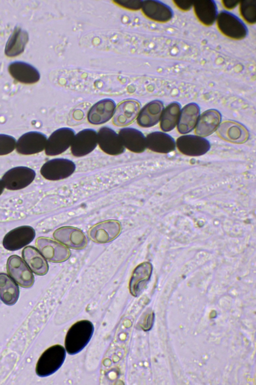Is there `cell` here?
<instances>
[{
  "label": "cell",
  "instance_id": "obj_17",
  "mask_svg": "<svg viewBox=\"0 0 256 385\" xmlns=\"http://www.w3.org/2000/svg\"><path fill=\"white\" fill-rule=\"evenodd\" d=\"M216 130L220 138L233 143H244L249 138V132L246 128L234 121H226L220 123Z\"/></svg>",
  "mask_w": 256,
  "mask_h": 385
},
{
  "label": "cell",
  "instance_id": "obj_32",
  "mask_svg": "<svg viewBox=\"0 0 256 385\" xmlns=\"http://www.w3.org/2000/svg\"><path fill=\"white\" fill-rule=\"evenodd\" d=\"M238 12L241 20L244 24L254 25L256 23V0H244L240 1Z\"/></svg>",
  "mask_w": 256,
  "mask_h": 385
},
{
  "label": "cell",
  "instance_id": "obj_19",
  "mask_svg": "<svg viewBox=\"0 0 256 385\" xmlns=\"http://www.w3.org/2000/svg\"><path fill=\"white\" fill-rule=\"evenodd\" d=\"M140 110V103L135 100H126L120 103L115 109L113 123L118 126L130 124L138 116Z\"/></svg>",
  "mask_w": 256,
  "mask_h": 385
},
{
  "label": "cell",
  "instance_id": "obj_12",
  "mask_svg": "<svg viewBox=\"0 0 256 385\" xmlns=\"http://www.w3.org/2000/svg\"><path fill=\"white\" fill-rule=\"evenodd\" d=\"M47 138L45 134L38 131L24 134L16 143L17 152L23 155L38 153L45 149Z\"/></svg>",
  "mask_w": 256,
  "mask_h": 385
},
{
  "label": "cell",
  "instance_id": "obj_36",
  "mask_svg": "<svg viewBox=\"0 0 256 385\" xmlns=\"http://www.w3.org/2000/svg\"><path fill=\"white\" fill-rule=\"evenodd\" d=\"M154 319V312H151L146 315L144 318L142 327L144 331H148L151 329L152 327Z\"/></svg>",
  "mask_w": 256,
  "mask_h": 385
},
{
  "label": "cell",
  "instance_id": "obj_21",
  "mask_svg": "<svg viewBox=\"0 0 256 385\" xmlns=\"http://www.w3.org/2000/svg\"><path fill=\"white\" fill-rule=\"evenodd\" d=\"M192 9L197 20L203 26L210 27L216 23L218 13L214 1L194 2Z\"/></svg>",
  "mask_w": 256,
  "mask_h": 385
},
{
  "label": "cell",
  "instance_id": "obj_4",
  "mask_svg": "<svg viewBox=\"0 0 256 385\" xmlns=\"http://www.w3.org/2000/svg\"><path fill=\"white\" fill-rule=\"evenodd\" d=\"M6 270L10 276L20 286L27 288L33 285L34 277L32 271L18 255H12L8 257Z\"/></svg>",
  "mask_w": 256,
  "mask_h": 385
},
{
  "label": "cell",
  "instance_id": "obj_28",
  "mask_svg": "<svg viewBox=\"0 0 256 385\" xmlns=\"http://www.w3.org/2000/svg\"><path fill=\"white\" fill-rule=\"evenodd\" d=\"M22 255L24 262L34 274L43 276L48 273V262L35 247L26 246L22 250Z\"/></svg>",
  "mask_w": 256,
  "mask_h": 385
},
{
  "label": "cell",
  "instance_id": "obj_25",
  "mask_svg": "<svg viewBox=\"0 0 256 385\" xmlns=\"http://www.w3.org/2000/svg\"><path fill=\"white\" fill-rule=\"evenodd\" d=\"M146 148L160 153H168L176 148V141L169 134L160 131L149 133L146 137Z\"/></svg>",
  "mask_w": 256,
  "mask_h": 385
},
{
  "label": "cell",
  "instance_id": "obj_22",
  "mask_svg": "<svg viewBox=\"0 0 256 385\" xmlns=\"http://www.w3.org/2000/svg\"><path fill=\"white\" fill-rule=\"evenodd\" d=\"M116 109L115 102L110 99H104L96 103L90 109L88 119L92 124L98 125L108 121Z\"/></svg>",
  "mask_w": 256,
  "mask_h": 385
},
{
  "label": "cell",
  "instance_id": "obj_9",
  "mask_svg": "<svg viewBox=\"0 0 256 385\" xmlns=\"http://www.w3.org/2000/svg\"><path fill=\"white\" fill-rule=\"evenodd\" d=\"M34 229L30 226H22L8 232L2 241L4 247L11 251L22 249L30 243L35 238Z\"/></svg>",
  "mask_w": 256,
  "mask_h": 385
},
{
  "label": "cell",
  "instance_id": "obj_2",
  "mask_svg": "<svg viewBox=\"0 0 256 385\" xmlns=\"http://www.w3.org/2000/svg\"><path fill=\"white\" fill-rule=\"evenodd\" d=\"M216 24L219 32L230 40H242L248 35V30L246 24L230 12L224 10L218 13Z\"/></svg>",
  "mask_w": 256,
  "mask_h": 385
},
{
  "label": "cell",
  "instance_id": "obj_26",
  "mask_svg": "<svg viewBox=\"0 0 256 385\" xmlns=\"http://www.w3.org/2000/svg\"><path fill=\"white\" fill-rule=\"evenodd\" d=\"M164 109V104L161 101L150 102L139 112L137 118L138 124L142 127L156 125L160 120Z\"/></svg>",
  "mask_w": 256,
  "mask_h": 385
},
{
  "label": "cell",
  "instance_id": "obj_34",
  "mask_svg": "<svg viewBox=\"0 0 256 385\" xmlns=\"http://www.w3.org/2000/svg\"><path fill=\"white\" fill-rule=\"evenodd\" d=\"M142 1L139 0H115L114 2L126 8L138 10L141 9Z\"/></svg>",
  "mask_w": 256,
  "mask_h": 385
},
{
  "label": "cell",
  "instance_id": "obj_30",
  "mask_svg": "<svg viewBox=\"0 0 256 385\" xmlns=\"http://www.w3.org/2000/svg\"><path fill=\"white\" fill-rule=\"evenodd\" d=\"M20 294L16 283L8 274L0 273V299L7 305H13L18 301Z\"/></svg>",
  "mask_w": 256,
  "mask_h": 385
},
{
  "label": "cell",
  "instance_id": "obj_24",
  "mask_svg": "<svg viewBox=\"0 0 256 385\" xmlns=\"http://www.w3.org/2000/svg\"><path fill=\"white\" fill-rule=\"evenodd\" d=\"M118 135L124 147L132 152L142 153L146 148V137L136 129L124 128L120 130Z\"/></svg>",
  "mask_w": 256,
  "mask_h": 385
},
{
  "label": "cell",
  "instance_id": "obj_3",
  "mask_svg": "<svg viewBox=\"0 0 256 385\" xmlns=\"http://www.w3.org/2000/svg\"><path fill=\"white\" fill-rule=\"evenodd\" d=\"M66 356V349L56 344L47 348L40 356L36 366L40 377H46L56 372L62 365Z\"/></svg>",
  "mask_w": 256,
  "mask_h": 385
},
{
  "label": "cell",
  "instance_id": "obj_29",
  "mask_svg": "<svg viewBox=\"0 0 256 385\" xmlns=\"http://www.w3.org/2000/svg\"><path fill=\"white\" fill-rule=\"evenodd\" d=\"M28 41L27 32L16 27L6 43L5 54L10 57L19 55L24 52Z\"/></svg>",
  "mask_w": 256,
  "mask_h": 385
},
{
  "label": "cell",
  "instance_id": "obj_35",
  "mask_svg": "<svg viewBox=\"0 0 256 385\" xmlns=\"http://www.w3.org/2000/svg\"><path fill=\"white\" fill-rule=\"evenodd\" d=\"M172 2L178 10L182 12H188L192 9L194 2L172 1Z\"/></svg>",
  "mask_w": 256,
  "mask_h": 385
},
{
  "label": "cell",
  "instance_id": "obj_33",
  "mask_svg": "<svg viewBox=\"0 0 256 385\" xmlns=\"http://www.w3.org/2000/svg\"><path fill=\"white\" fill-rule=\"evenodd\" d=\"M16 139L7 134H0V155H4L12 152L16 146Z\"/></svg>",
  "mask_w": 256,
  "mask_h": 385
},
{
  "label": "cell",
  "instance_id": "obj_15",
  "mask_svg": "<svg viewBox=\"0 0 256 385\" xmlns=\"http://www.w3.org/2000/svg\"><path fill=\"white\" fill-rule=\"evenodd\" d=\"M141 9L146 17L158 23H167L172 20L174 16L171 8L159 1H142Z\"/></svg>",
  "mask_w": 256,
  "mask_h": 385
},
{
  "label": "cell",
  "instance_id": "obj_23",
  "mask_svg": "<svg viewBox=\"0 0 256 385\" xmlns=\"http://www.w3.org/2000/svg\"><path fill=\"white\" fill-rule=\"evenodd\" d=\"M8 70L15 80L22 83L34 84L38 81L40 78L37 69L26 62H12L8 65Z\"/></svg>",
  "mask_w": 256,
  "mask_h": 385
},
{
  "label": "cell",
  "instance_id": "obj_10",
  "mask_svg": "<svg viewBox=\"0 0 256 385\" xmlns=\"http://www.w3.org/2000/svg\"><path fill=\"white\" fill-rule=\"evenodd\" d=\"M178 150L190 156H198L206 154L210 148V142L198 135H184L179 137L176 142Z\"/></svg>",
  "mask_w": 256,
  "mask_h": 385
},
{
  "label": "cell",
  "instance_id": "obj_5",
  "mask_svg": "<svg viewBox=\"0 0 256 385\" xmlns=\"http://www.w3.org/2000/svg\"><path fill=\"white\" fill-rule=\"evenodd\" d=\"M75 163L68 159L56 158L45 162L40 168V173L46 179L59 180L68 177L76 170Z\"/></svg>",
  "mask_w": 256,
  "mask_h": 385
},
{
  "label": "cell",
  "instance_id": "obj_8",
  "mask_svg": "<svg viewBox=\"0 0 256 385\" xmlns=\"http://www.w3.org/2000/svg\"><path fill=\"white\" fill-rule=\"evenodd\" d=\"M75 135L74 131L68 127L59 128L47 139L45 152L47 155L62 154L71 146Z\"/></svg>",
  "mask_w": 256,
  "mask_h": 385
},
{
  "label": "cell",
  "instance_id": "obj_20",
  "mask_svg": "<svg viewBox=\"0 0 256 385\" xmlns=\"http://www.w3.org/2000/svg\"><path fill=\"white\" fill-rule=\"evenodd\" d=\"M222 120L219 111L215 109H208L200 115L196 126L195 132L198 136L205 137L214 132Z\"/></svg>",
  "mask_w": 256,
  "mask_h": 385
},
{
  "label": "cell",
  "instance_id": "obj_38",
  "mask_svg": "<svg viewBox=\"0 0 256 385\" xmlns=\"http://www.w3.org/2000/svg\"><path fill=\"white\" fill-rule=\"evenodd\" d=\"M4 184H3V182H2V179H0V195H1L2 194V192H3L4 190Z\"/></svg>",
  "mask_w": 256,
  "mask_h": 385
},
{
  "label": "cell",
  "instance_id": "obj_1",
  "mask_svg": "<svg viewBox=\"0 0 256 385\" xmlns=\"http://www.w3.org/2000/svg\"><path fill=\"white\" fill-rule=\"evenodd\" d=\"M94 331L92 322L78 321L68 329L66 335L64 345L66 352L71 355L80 352L90 341Z\"/></svg>",
  "mask_w": 256,
  "mask_h": 385
},
{
  "label": "cell",
  "instance_id": "obj_18",
  "mask_svg": "<svg viewBox=\"0 0 256 385\" xmlns=\"http://www.w3.org/2000/svg\"><path fill=\"white\" fill-rule=\"evenodd\" d=\"M152 272V265L149 262H144L138 265L132 273L129 288L131 294L137 297L145 289L149 282Z\"/></svg>",
  "mask_w": 256,
  "mask_h": 385
},
{
  "label": "cell",
  "instance_id": "obj_37",
  "mask_svg": "<svg viewBox=\"0 0 256 385\" xmlns=\"http://www.w3.org/2000/svg\"><path fill=\"white\" fill-rule=\"evenodd\" d=\"M240 1L235 0H222L221 5L224 9V11H228L232 10L236 8Z\"/></svg>",
  "mask_w": 256,
  "mask_h": 385
},
{
  "label": "cell",
  "instance_id": "obj_16",
  "mask_svg": "<svg viewBox=\"0 0 256 385\" xmlns=\"http://www.w3.org/2000/svg\"><path fill=\"white\" fill-rule=\"evenodd\" d=\"M53 236L57 241L72 249H82L88 243L82 232L72 227H60L54 232Z\"/></svg>",
  "mask_w": 256,
  "mask_h": 385
},
{
  "label": "cell",
  "instance_id": "obj_31",
  "mask_svg": "<svg viewBox=\"0 0 256 385\" xmlns=\"http://www.w3.org/2000/svg\"><path fill=\"white\" fill-rule=\"evenodd\" d=\"M181 106L179 103L172 102L164 108L160 119V126L164 132L171 131L178 124Z\"/></svg>",
  "mask_w": 256,
  "mask_h": 385
},
{
  "label": "cell",
  "instance_id": "obj_27",
  "mask_svg": "<svg viewBox=\"0 0 256 385\" xmlns=\"http://www.w3.org/2000/svg\"><path fill=\"white\" fill-rule=\"evenodd\" d=\"M200 115V108L194 102L186 105L180 110L178 123V130L181 134H186L190 132L196 126L198 119Z\"/></svg>",
  "mask_w": 256,
  "mask_h": 385
},
{
  "label": "cell",
  "instance_id": "obj_14",
  "mask_svg": "<svg viewBox=\"0 0 256 385\" xmlns=\"http://www.w3.org/2000/svg\"><path fill=\"white\" fill-rule=\"evenodd\" d=\"M98 144L104 152L111 155L120 154L125 150L118 134L107 126L100 128L98 132Z\"/></svg>",
  "mask_w": 256,
  "mask_h": 385
},
{
  "label": "cell",
  "instance_id": "obj_6",
  "mask_svg": "<svg viewBox=\"0 0 256 385\" xmlns=\"http://www.w3.org/2000/svg\"><path fill=\"white\" fill-rule=\"evenodd\" d=\"M36 245L44 257L52 262L65 261L70 255V250L66 246L50 238L38 237L36 240Z\"/></svg>",
  "mask_w": 256,
  "mask_h": 385
},
{
  "label": "cell",
  "instance_id": "obj_7",
  "mask_svg": "<svg viewBox=\"0 0 256 385\" xmlns=\"http://www.w3.org/2000/svg\"><path fill=\"white\" fill-rule=\"evenodd\" d=\"M36 176L35 171L26 166L11 168L2 176V180L4 187L9 190H18L30 185Z\"/></svg>",
  "mask_w": 256,
  "mask_h": 385
},
{
  "label": "cell",
  "instance_id": "obj_11",
  "mask_svg": "<svg viewBox=\"0 0 256 385\" xmlns=\"http://www.w3.org/2000/svg\"><path fill=\"white\" fill-rule=\"evenodd\" d=\"M97 144L98 132L92 129H84L74 135L71 152L74 156H84L92 151Z\"/></svg>",
  "mask_w": 256,
  "mask_h": 385
},
{
  "label": "cell",
  "instance_id": "obj_13",
  "mask_svg": "<svg viewBox=\"0 0 256 385\" xmlns=\"http://www.w3.org/2000/svg\"><path fill=\"white\" fill-rule=\"evenodd\" d=\"M121 232V225L116 220H107L93 226L88 231L90 239L96 243H108L116 238Z\"/></svg>",
  "mask_w": 256,
  "mask_h": 385
}]
</instances>
